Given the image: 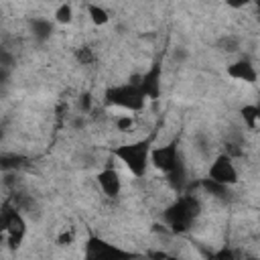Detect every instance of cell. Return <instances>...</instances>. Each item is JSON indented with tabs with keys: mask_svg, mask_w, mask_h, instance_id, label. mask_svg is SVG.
Segmentation results:
<instances>
[{
	"mask_svg": "<svg viewBox=\"0 0 260 260\" xmlns=\"http://www.w3.org/2000/svg\"><path fill=\"white\" fill-rule=\"evenodd\" d=\"M197 199L191 197V195H183L179 197L173 205H169L162 213V219L165 223L171 228L173 234H183L191 228V223L195 221V215H197Z\"/></svg>",
	"mask_w": 260,
	"mask_h": 260,
	"instance_id": "obj_1",
	"label": "cell"
},
{
	"mask_svg": "<svg viewBox=\"0 0 260 260\" xmlns=\"http://www.w3.org/2000/svg\"><path fill=\"white\" fill-rule=\"evenodd\" d=\"M114 156L120 158L126 169L134 175V177H144L146 167L150 162V144L148 140H138V142H128L122 144L114 150Z\"/></svg>",
	"mask_w": 260,
	"mask_h": 260,
	"instance_id": "obj_2",
	"label": "cell"
},
{
	"mask_svg": "<svg viewBox=\"0 0 260 260\" xmlns=\"http://www.w3.org/2000/svg\"><path fill=\"white\" fill-rule=\"evenodd\" d=\"M146 98L138 85L124 83V85H114L106 91V106L108 108H118V110H128L136 112L142 110Z\"/></svg>",
	"mask_w": 260,
	"mask_h": 260,
	"instance_id": "obj_3",
	"label": "cell"
},
{
	"mask_svg": "<svg viewBox=\"0 0 260 260\" xmlns=\"http://www.w3.org/2000/svg\"><path fill=\"white\" fill-rule=\"evenodd\" d=\"M150 165L165 175H173L181 167V156H179L177 144L171 142V144H160V146L150 148Z\"/></svg>",
	"mask_w": 260,
	"mask_h": 260,
	"instance_id": "obj_4",
	"label": "cell"
},
{
	"mask_svg": "<svg viewBox=\"0 0 260 260\" xmlns=\"http://www.w3.org/2000/svg\"><path fill=\"white\" fill-rule=\"evenodd\" d=\"M207 177L215 183H221V185H236L240 181V175H238V169L234 165V158L230 154H219L213 158V162L209 165V171H207Z\"/></svg>",
	"mask_w": 260,
	"mask_h": 260,
	"instance_id": "obj_5",
	"label": "cell"
},
{
	"mask_svg": "<svg viewBox=\"0 0 260 260\" xmlns=\"http://www.w3.org/2000/svg\"><path fill=\"white\" fill-rule=\"evenodd\" d=\"M95 181H98V185H100V191H102L106 197H110V199L118 197L120 191H122V179H120L118 171L112 169V167L102 169V171L98 173Z\"/></svg>",
	"mask_w": 260,
	"mask_h": 260,
	"instance_id": "obj_6",
	"label": "cell"
},
{
	"mask_svg": "<svg viewBox=\"0 0 260 260\" xmlns=\"http://www.w3.org/2000/svg\"><path fill=\"white\" fill-rule=\"evenodd\" d=\"M228 77H232L236 81H244V83H256L258 71L248 59H240V61L228 65Z\"/></svg>",
	"mask_w": 260,
	"mask_h": 260,
	"instance_id": "obj_7",
	"label": "cell"
},
{
	"mask_svg": "<svg viewBox=\"0 0 260 260\" xmlns=\"http://www.w3.org/2000/svg\"><path fill=\"white\" fill-rule=\"evenodd\" d=\"M140 89H142L144 98H148V100H156L158 98V91H160V67L158 65H154L152 69H148L142 75Z\"/></svg>",
	"mask_w": 260,
	"mask_h": 260,
	"instance_id": "obj_8",
	"label": "cell"
},
{
	"mask_svg": "<svg viewBox=\"0 0 260 260\" xmlns=\"http://www.w3.org/2000/svg\"><path fill=\"white\" fill-rule=\"evenodd\" d=\"M87 16H89L91 24H95V26H104V24L110 22L108 10H106L104 6H100V4H93V2L87 4Z\"/></svg>",
	"mask_w": 260,
	"mask_h": 260,
	"instance_id": "obj_9",
	"label": "cell"
},
{
	"mask_svg": "<svg viewBox=\"0 0 260 260\" xmlns=\"http://www.w3.org/2000/svg\"><path fill=\"white\" fill-rule=\"evenodd\" d=\"M30 30H32V37H35L37 41H45V39L51 37L53 24H51L49 20H45V18H35V20L30 22Z\"/></svg>",
	"mask_w": 260,
	"mask_h": 260,
	"instance_id": "obj_10",
	"label": "cell"
},
{
	"mask_svg": "<svg viewBox=\"0 0 260 260\" xmlns=\"http://www.w3.org/2000/svg\"><path fill=\"white\" fill-rule=\"evenodd\" d=\"M242 118H244V124L250 130H260V112H258V106L256 104L244 106L242 108Z\"/></svg>",
	"mask_w": 260,
	"mask_h": 260,
	"instance_id": "obj_11",
	"label": "cell"
},
{
	"mask_svg": "<svg viewBox=\"0 0 260 260\" xmlns=\"http://www.w3.org/2000/svg\"><path fill=\"white\" fill-rule=\"evenodd\" d=\"M134 126H136V118L128 110H122V114H116L114 116V128L118 132H130Z\"/></svg>",
	"mask_w": 260,
	"mask_h": 260,
	"instance_id": "obj_12",
	"label": "cell"
},
{
	"mask_svg": "<svg viewBox=\"0 0 260 260\" xmlns=\"http://www.w3.org/2000/svg\"><path fill=\"white\" fill-rule=\"evenodd\" d=\"M114 252H116V248L108 246L106 242H102L98 238H91L87 242V256H104V254H114Z\"/></svg>",
	"mask_w": 260,
	"mask_h": 260,
	"instance_id": "obj_13",
	"label": "cell"
},
{
	"mask_svg": "<svg viewBox=\"0 0 260 260\" xmlns=\"http://www.w3.org/2000/svg\"><path fill=\"white\" fill-rule=\"evenodd\" d=\"M240 47H242V43H240V37H236V35H223L217 41V49H221L223 53H238Z\"/></svg>",
	"mask_w": 260,
	"mask_h": 260,
	"instance_id": "obj_14",
	"label": "cell"
},
{
	"mask_svg": "<svg viewBox=\"0 0 260 260\" xmlns=\"http://www.w3.org/2000/svg\"><path fill=\"white\" fill-rule=\"evenodd\" d=\"M71 20H73V8H71V4H67V2L59 4L57 10H55V22L57 24H69Z\"/></svg>",
	"mask_w": 260,
	"mask_h": 260,
	"instance_id": "obj_15",
	"label": "cell"
},
{
	"mask_svg": "<svg viewBox=\"0 0 260 260\" xmlns=\"http://www.w3.org/2000/svg\"><path fill=\"white\" fill-rule=\"evenodd\" d=\"M73 242H75V230L73 228H63L57 234V240H55L57 246H71Z\"/></svg>",
	"mask_w": 260,
	"mask_h": 260,
	"instance_id": "obj_16",
	"label": "cell"
},
{
	"mask_svg": "<svg viewBox=\"0 0 260 260\" xmlns=\"http://www.w3.org/2000/svg\"><path fill=\"white\" fill-rule=\"evenodd\" d=\"M75 57H77V61H79L81 65H91V63L95 61V55H93V51H91L89 47H79V49L75 51Z\"/></svg>",
	"mask_w": 260,
	"mask_h": 260,
	"instance_id": "obj_17",
	"label": "cell"
},
{
	"mask_svg": "<svg viewBox=\"0 0 260 260\" xmlns=\"http://www.w3.org/2000/svg\"><path fill=\"white\" fill-rule=\"evenodd\" d=\"M77 104H79L81 114H89V112H91V108H93V100H91V95H89V93H81Z\"/></svg>",
	"mask_w": 260,
	"mask_h": 260,
	"instance_id": "obj_18",
	"label": "cell"
},
{
	"mask_svg": "<svg viewBox=\"0 0 260 260\" xmlns=\"http://www.w3.org/2000/svg\"><path fill=\"white\" fill-rule=\"evenodd\" d=\"M173 59L179 61V63H183V61L187 59V51H185V47H177V49L173 51Z\"/></svg>",
	"mask_w": 260,
	"mask_h": 260,
	"instance_id": "obj_19",
	"label": "cell"
},
{
	"mask_svg": "<svg viewBox=\"0 0 260 260\" xmlns=\"http://www.w3.org/2000/svg\"><path fill=\"white\" fill-rule=\"evenodd\" d=\"M228 2V6H232V8H244L246 4H250L252 0H225Z\"/></svg>",
	"mask_w": 260,
	"mask_h": 260,
	"instance_id": "obj_20",
	"label": "cell"
},
{
	"mask_svg": "<svg viewBox=\"0 0 260 260\" xmlns=\"http://www.w3.org/2000/svg\"><path fill=\"white\" fill-rule=\"evenodd\" d=\"M146 256H152V258H165V256H167V252H165V250H158V252L148 250V252H146Z\"/></svg>",
	"mask_w": 260,
	"mask_h": 260,
	"instance_id": "obj_21",
	"label": "cell"
},
{
	"mask_svg": "<svg viewBox=\"0 0 260 260\" xmlns=\"http://www.w3.org/2000/svg\"><path fill=\"white\" fill-rule=\"evenodd\" d=\"M254 4H256V8H258V14H260V0H254Z\"/></svg>",
	"mask_w": 260,
	"mask_h": 260,
	"instance_id": "obj_22",
	"label": "cell"
}]
</instances>
